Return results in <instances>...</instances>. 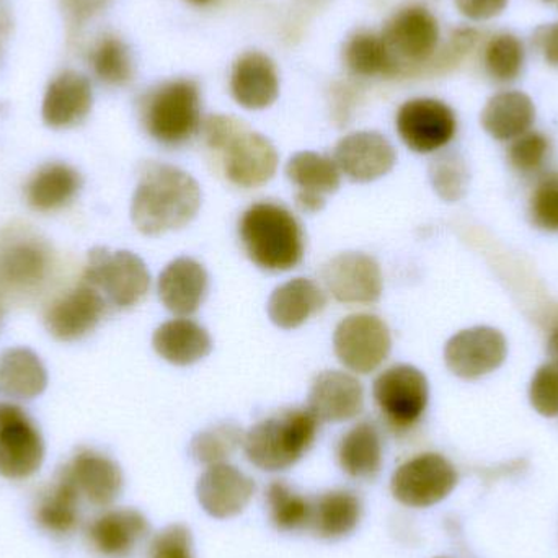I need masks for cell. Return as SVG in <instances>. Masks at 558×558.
<instances>
[{"instance_id":"cell-16","label":"cell","mask_w":558,"mask_h":558,"mask_svg":"<svg viewBox=\"0 0 558 558\" xmlns=\"http://www.w3.org/2000/svg\"><path fill=\"white\" fill-rule=\"evenodd\" d=\"M107 312V299L94 286L82 281L74 291L56 301L45 317L46 330L59 341L87 337Z\"/></svg>"},{"instance_id":"cell-1","label":"cell","mask_w":558,"mask_h":558,"mask_svg":"<svg viewBox=\"0 0 558 558\" xmlns=\"http://www.w3.org/2000/svg\"><path fill=\"white\" fill-rule=\"evenodd\" d=\"M202 198V189L190 173L169 163H146L131 203V219L143 234H166L190 225Z\"/></svg>"},{"instance_id":"cell-19","label":"cell","mask_w":558,"mask_h":558,"mask_svg":"<svg viewBox=\"0 0 558 558\" xmlns=\"http://www.w3.org/2000/svg\"><path fill=\"white\" fill-rule=\"evenodd\" d=\"M340 173L335 160L311 150L294 154L286 166V177L298 186L295 205L311 215L324 209L325 196L340 189Z\"/></svg>"},{"instance_id":"cell-6","label":"cell","mask_w":558,"mask_h":558,"mask_svg":"<svg viewBox=\"0 0 558 558\" xmlns=\"http://www.w3.org/2000/svg\"><path fill=\"white\" fill-rule=\"evenodd\" d=\"M333 348L338 361L357 374H369L383 366L392 350L390 330L376 315L356 314L335 328Z\"/></svg>"},{"instance_id":"cell-38","label":"cell","mask_w":558,"mask_h":558,"mask_svg":"<svg viewBox=\"0 0 558 558\" xmlns=\"http://www.w3.org/2000/svg\"><path fill=\"white\" fill-rule=\"evenodd\" d=\"M523 43L514 35L495 36L485 49V68L498 82H513L523 71Z\"/></svg>"},{"instance_id":"cell-45","label":"cell","mask_w":558,"mask_h":558,"mask_svg":"<svg viewBox=\"0 0 558 558\" xmlns=\"http://www.w3.org/2000/svg\"><path fill=\"white\" fill-rule=\"evenodd\" d=\"M534 45L550 65L558 68V22L537 28L534 33Z\"/></svg>"},{"instance_id":"cell-42","label":"cell","mask_w":558,"mask_h":558,"mask_svg":"<svg viewBox=\"0 0 558 558\" xmlns=\"http://www.w3.org/2000/svg\"><path fill=\"white\" fill-rule=\"evenodd\" d=\"M149 558H195L192 533L182 524H172L153 539Z\"/></svg>"},{"instance_id":"cell-31","label":"cell","mask_w":558,"mask_h":558,"mask_svg":"<svg viewBox=\"0 0 558 558\" xmlns=\"http://www.w3.org/2000/svg\"><path fill=\"white\" fill-rule=\"evenodd\" d=\"M338 462L343 472L353 478H373L383 468V441L371 423L353 426L338 445Z\"/></svg>"},{"instance_id":"cell-44","label":"cell","mask_w":558,"mask_h":558,"mask_svg":"<svg viewBox=\"0 0 558 558\" xmlns=\"http://www.w3.org/2000/svg\"><path fill=\"white\" fill-rule=\"evenodd\" d=\"M507 5L508 0H456L459 12L474 22L495 19Z\"/></svg>"},{"instance_id":"cell-2","label":"cell","mask_w":558,"mask_h":558,"mask_svg":"<svg viewBox=\"0 0 558 558\" xmlns=\"http://www.w3.org/2000/svg\"><path fill=\"white\" fill-rule=\"evenodd\" d=\"M239 234L247 257L262 270L289 271L304 257V234L291 211L257 203L242 216Z\"/></svg>"},{"instance_id":"cell-8","label":"cell","mask_w":558,"mask_h":558,"mask_svg":"<svg viewBox=\"0 0 558 558\" xmlns=\"http://www.w3.org/2000/svg\"><path fill=\"white\" fill-rule=\"evenodd\" d=\"M374 400L393 428L415 425L428 405V380L410 364H397L384 371L373 387Z\"/></svg>"},{"instance_id":"cell-10","label":"cell","mask_w":558,"mask_h":558,"mask_svg":"<svg viewBox=\"0 0 558 558\" xmlns=\"http://www.w3.org/2000/svg\"><path fill=\"white\" fill-rule=\"evenodd\" d=\"M45 459V441L28 415L12 403H0V475L9 481L32 477Z\"/></svg>"},{"instance_id":"cell-41","label":"cell","mask_w":558,"mask_h":558,"mask_svg":"<svg viewBox=\"0 0 558 558\" xmlns=\"http://www.w3.org/2000/svg\"><path fill=\"white\" fill-rule=\"evenodd\" d=\"M549 143L539 133H524L510 147V162L520 172H534L543 166Z\"/></svg>"},{"instance_id":"cell-40","label":"cell","mask_w":558,"mask_h":558,"mask_svg":"<svg viewBox=\"0 0 558 558\" xmlns=\"http://www.w3.org/2000/svg\"><path fill=\"white\" fill-rule=\"evenodd\" d=\"M530 399L541 415L558 416V366L549 363L539 367L531 383Z\"/></svg>"},{"instance_id":"cell-15","label":"cell","mask_w":558,"mask_h":558,"mask_svg":"<svg viewBox=\"0 0 558 558\" xmlns=\"http://www.w3.org/2000/svg\"><path fill=\"white\" fill-rule=\"evenodd\" d=\"M324 281L331 295L343 304H374L383 294L379 264L357 252H348L328 262Z\"/></svg>"},{"instance_id":"cell-5","label":"cell","mask_w":558,"mask_h":558,"mask_svg":"<svg viewBox=\"0 0 558 558\" xmlns=\"http://www.w3.org/2000/svg\"><path fill=\"white\" fill-rule=\"evenodd\" d=\"M82 281L94 286L114 307L130 308L140 304L150 288L146 264L133 252L111 254L108 248H92Z\"/></svg>"},{"instance_id":"cell-13","label":"cell","mask_w":558,"mask_h":558,"mask_svg":"<svg viewBox=\"0 0 558 558\" xmlns=\"http://www.w3.org/2000/svg\"><path fill=\"white\" fill-rule=\"evenodd\" d=\"M507 357V340L490 327L459 331L445 348L449 371L462 379H477L501 366Z\"/></svg>"},{"instance_id":"cell-43","label":"cell","mask_w":558,"mask_h":558,"mask_svg":"<svg viewBox=\"0 0 558 558\" xmlns=\"http://www.w3.org/2000/svg\"><path fill=\"white\" fill-rule=\"evenodd\" d=\"M534 222L546 231H558V179L541 183L531 202Z\"/></svg>"},{"instance_id":"cell-33","label":"cell","mask_w":558,"mask_h":558,"mask_svg":"<svg viewBox=\"0 0 558 558\" xmlns=\"http://www.w3.org/2000/svg\"><path fill=\"white\" fill-rule=\"evenodd\" d=\"M81 498L68 469H62L54 484L39 498L36 521L48 533L68 534L78 523Z\"/></svg>"},{"instance_id":"cell-17","label":"cell","mask_w":558,"mask_h":558,"mask_svg":"<svg viewBox=\"0 0 558 558\" xmlns=\"http://www.w3.org/2000/svg\"><path fill=\"white\" fill-rule=\"evenodd\" d=\"M255 482L228 462L209 465L196 485L199 505L218 520L238 517L251 504Z\"/></svg>"},{"instance_id":"cell-29","label":"cell","mask_w":558,"mask_h":558,"mask_svg":"<svg viewBox=\"0 0 558 558\" xmlns=\"http://www.w3.org/2000/svg\"><path fill=\"white\" fill-rule=\"evenodd\" d=\"M536 118L533 100L523 92H500L485 105L482 126L498 141L517 140L527 133Z\"/></svg>"},{"instance_id":"cell-18","label":"cell","mask_w":558,"mask_h":558,"mask_svg":"<svg viewBox=\"0 0 558 558\" xmlns=\"http://www.w3.org/2000/svg\"><path fill=\"white\" fill-rule=\"evenodd\" d=\"M363 405V386L351 374L324 371L312 383L307 410L318 422H347L360 415Z\"/></svg>"},{"instance_id":"cell-25","label":"cell","mask_w":558,"mask_h":558,"mask_svg":"<svg viewBox=\"0 0 558 558\" xmlns=\"http://www.w3.org/2000/svg\"><path fill=\"white\" fill-rule=\"evenodd\" d=\"M153 344L160 357L175 366L198 363L213 350L211 335L190 318H173L160 325L154 331Z\"/></svg>"},{"instance_id":"cell-30","label":"cell","mask_w":558,"mask_h":558,"mask_svg":"<svg viewBox=\"0 0 558 558\" xmlns=\"http://www.w3.org/2000/svg\"><path fill=\"white\" fill-rule=\"evenodd\" d=\"M49 271V251L38 239H13L0 248V281L32 288Z\"/></svg>"},{"instance_id":"cell-39","label":"cell","mask_w":558,"mask_h":558,"mask_svg":"<svg viewBox=\"0 0 558 558\" xmlns=\"http://www.w3.org/2000/svg\"><path fill=\"white\" fill-rule=\"evenodd\" d=\"M429 177L436 193L446 202H458L468 189V170L462 160L452 154L433 160Z\"/></svg>"},{"instance_id":"cell-27","label":"cell","mask_w":558,"mask_h":558,"mask_svg":"<svg viewBox=\"0 0 558 558\" xmlns=\"http://www.w3.org/2000/svg\"><path fill=\"white\" fill-rule=\"evenodd\" d=\"M82 189V177L68 163L43 166L25 189L26 203L35 211L51 213L68 206Z\"/></svg>"},{"instance_id":"cell-11","label":"cell","mask_w":558,"mask_h":558,"mask_svg":"<svg viewBox=\"0 0 558 558\" xmlns=\"http://www.w3.org/2000/svg\"><path fill=\"white\" fill-rule=\"evenodd\" d=\"M454 111L435 98H415L400 107L397 131L413 153L428 154L445 147L454 137Z\"/></svg>"},{"instance_id":"cell-14","label":"cell","mask_w":558,"mask_h":558,"mask_svg":"<svg viewBox=\"0 0 558 558\" xmlns=\"http://www.w3.org/2000/svg\"><path fill=\"white\" fill-rule=\"evenodd\" d=\"M333 160L351 182L367 183L387 175L396 166L397 154L383 134L357 131L337 144Z\"/></svg>"},{"instance_id":"cell-48","label":"cell","mask_w":558,"mask_h":558,"mask_svg":"<svg viewBox=\"0 0 558 558\" xmlns=\"http://www.w3.org/2000/svg\"><path fill=\"white\" fill-rule=\"evenodd\" d=\"M189 2L196 3V5H205V3H209L211 0H189Z\"/></svg>"},{"instance_id":"cell-23","label":"cell","mask_w":558,"mask_h":558,"mask_svg":"<svg viewBox=\"0 0 558 558\" xmlns=\"http://www.w3.org/2000/svg\"><path fill=\"white\" fill-rule=\"evenodd\" d=\"M81 497L95 507H108L123 490V472L117 462L90 449L77 452L68 465Z\"/></svg>"},{"instance_id":"cell-4","label":"cell","mask_w":558,"mask_h":558,"mask_svg":"<svg viewBox=\"0 0 558 558\" xmlns=\"http://www.w3.org/2000/svg\"><path fill=\"white\" fill-rule=\"evenodd\" d=\"M147 134L163 146H180L202 126V95L189 78L167 82L147 94L141 108Z\"/></svg>"},{"instance_id":"cell-26","label":"cell","mask_w":558,"mask_h":558,"mask_svg":"<svg viewBox=\"0 0 558 558\" xmlns=\"http://www.w3.org/2000/svg\"><path fill=\"white\" fill-rule=\"evenodd\" d=\"M327 304L322 289L311 279L295 278L275 289L268 301L271 322L284 330L304 325Z\"/></svg>"},{"instance_id":"cell-32","label":"cell","mask_w":558,"mask_h":558,"mask_svg":"<svg viewBox=\"0 0 558 558\" xmlns=\"http://www.w3.org/2000/svg\"><path fill=\"white\" fill-rule=\"evenodd\" d=\"M360 498L351 492L337 490L322 495L312 504V531L322 539H341L356 530L361 521Z\"/></svg>"},{"instance_id":"cell-22","label":"cell","mask_w":558,"mask_h":558,"mask_svg":"<svg viewBox=\"0 0 558 558\" xmlns=\"http://www.w3.org/2000/svg\"><path fill=\"white\" fill-rule=\"evenodd\" d=\"M157 289L167 311L177 315L195 314L208 295V271L193 258H177L160 274Z\"/></svg>"},{"instance_id":"cell-7","label":"cell","mask_w":558,"mask_h":558,"mask_svg":"<svg viewBox=\"0 0 558 558\" xmlns=\"http://www.w3.org/2000/svg\"><path fill=\"white\" fill-rule=\"evenodd\" d=\"M380 38L403 74L435 56L439 43L438 20L425 7H407L387 22Z\"/></svg>"},{"instance_id":"cell-37","label":"cell","mask_w":558,"mask_h":558,"mask_svg":"<svg viewBox=\"0 0 558 558\" xmlns=\"http://www.w3.org/2000/svg\"><path fill=\"white\" fill-rule=\"evenodd\" d=\"M244 433L232 423L215 426L193 438L190 451L199 464L215 465L228 461L239 446L244 445Z\"/></svg>"},{"instance_id":"cell-35","label":"cell","mask_w":558,"mask_h":558,"mask_svg":"<svg viewBox=\"0 0 558 558\" xmlns=\"http://www.w3.org/2000/svg\"><path fill=\"white\" fill-rule=\"evenodd\" d=\"M95 75L113 87L126 85L133 78L134 64L126 43L117 36H104L90 52Z\"/></svg>"},{"instance_id":"cell-49","label":"cell","mask_w":558,"mask_h":558,"mask_svg":"<svg viewBox=\"0 0 558 558\" xmlns=\"http://www.w3.org/2000/svg\"><path fill=\"white\" fill-rule=\"evenodd\" d=\"M544 2L549 3V5L556 7V9H558V0H544Z\"/></svg>"},{"instance_id":"cell-47","label":"cell","mask_w":558,"mask_h":558,"mask_svg":"<svg viewBox=\"0 0 558 558\" xmlns=\"http://www.w3.org/2000/svg\"><path fill=\"white\" fill-rule=\"evenodd\" d=\"M547 351H549V356L553 357V363L558 366V328L554 330V333L550 335L549 347H547Z\"/></svg>"},{"instance_id":"cell-21","label":"cell","mask_w":558,"mask_h":558,"mask_svg":"<svg viewBox=\"0 0 558 558\" xmlns=\"http://www.w3.org/2000/svg\"><path fill=\"white\" fill-rule=\"evenodd\" d=\"M231 92L247 110L271 107L279 95L277 65L264 52H244L232 68Z\"/></svg>"},{"instance_id":"cell-20","label":"cell","mask_w":558,"mask_h":558,"mask_svg":"<svg viewBox=\"0 0 558 558\" xmlns=\"http://www.w3.org/2000/svg\"><path fill=\"white\" fill-rule=\"evenodd\" d=\"M94 105L92 84L85 75L64 71L48 85L43 100V121L54 130L77 126Z\"/></svg>"},{"instance_id":"cell-34","label":"cell","mask_w":558,"mask_h":558,"mask_svg":"<svg viewBox=\"0 0 558 558\" xmlns=\"http://www.w3.org/2000/svg\"><path fill=\"white\" fill-rule=\"evenodd\" d=\"M343 61L351 74L360 77L399 75V65L387 51L383 38L371 33H356L348 39L343 49Z\"/></svg>"},{"instance_id":"cell-46","label":"cell","mask_w":558,"mask_h":558,"mask_svg":"<svg viewBox=\"0 0 558 558\" xmlns=\"http://www.w3.org/2000/svg\"><path fill=\"white\" fill-rule=\"evenodd\" d=\"M72 26H81L88 16L97 13L107 0H62Z\"/></svg>"},{"instance_id":"cell-9","label":"cell","mask_w":558,"mask_h":558,"mask_svg":"<svg viewBox=\"0 0 558 558\" xmlns=\"http://www.w3.org/2000/svg\"><path fill=\"white\" fill-rule=\"evenodd\" d=\"M458 484L454 465L439 454L416 456L392 475L393 497L410 508H428L445 500Z\"/></svg>"},{"instance_id":"cell-3","label":"cell","mask_w":558,"mask_h":558,"mask_svg":"<svg viewBox=\"0 0 558 558\" xmlns=\"http://www.w3.org/2000/svg\"><path fill=\"white\" fill-rule=\"evenodd\" d=\"M318 420L307 409L284 410L257 423L244 436V451L255 468L286 471L314 445Z\"/></svg>"},{"instance_id":"cell-28","label":"cell","mask_w":558,"mask_h":558,"mask_svg":"<svg viewBox=\"0 0 558 558\" xmlns=\"http://www.w3.org/2000/svg\"><path fill=\"white\" fill-rule=\"evenodd\" d=\"M48 374L38 354L28 348H9L0 354V396L29 400L41 396Z\"/></svg>"},{"instance_id":"cell-36","label":"cell","mask_w":558,"mask_h":558,"mask_svg":"<svg viewBox=\"0 0 558 558\" xmlns=\"http://www.w3.org/2000/svg\"><path fill=\"white\" fill-rule=\"evenodd\" d=\"M267 504L275 526L284 533L311 526L312 501L295 494L284 482H274L268 487Z\"/></svg>"},{"instance_id":"cell-24","label":"cell","mask_w":558,"mask_h":558,"mask_svg":"<svg viewBox=\"0 0 558 558\" xmlns=\"http://www.w3.org/2000/svg\"><path fill=\"white\" fill-rule=\"evenodd\" d=\"M149 533V523L140 511L131 508L111 510L101 514L88 527V539L98 554L108 558H123Z\"/></svg>"},{"instance_id":"cell-12","label":"cell","mask_w":558,"mask_h":558,"mask_svg":"<svg viewBox=\"0 0 558 558\" xmlns=\"http://www.w3.org/2000/svg\"><path fill=\"white\" fill-rule=\"evenodd\" d=\"M219 153L225 156L226 177L241 189H257L277 173L278 153L274 144L245 124Z\"/></svg>"}]
</instances>
